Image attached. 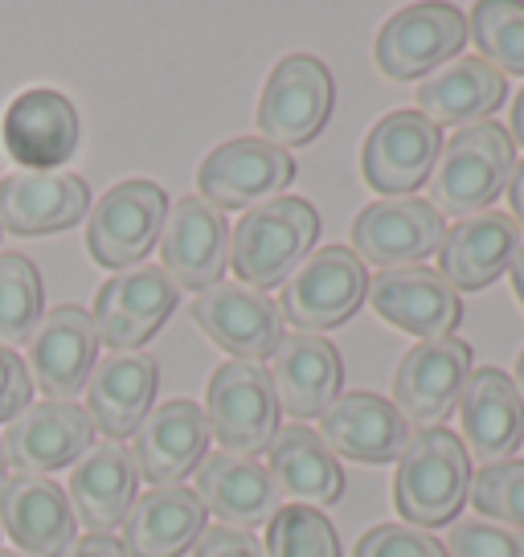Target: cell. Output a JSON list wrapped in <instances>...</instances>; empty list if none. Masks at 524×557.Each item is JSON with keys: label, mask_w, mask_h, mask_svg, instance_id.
Listing matches in <instances>:
<instances>
[{"label": "cell", "mask_w": 524, "mask_h": 557, "mask_svg": "<svg viewBox=\"0 0 524 557\" xmlns=\"http://www.w3.org/2000/svg\"><path fill=\"white\" fill-rule=\"evenodd\" d=\"M320 238V213L303 197H275L266 206L246 209L229 234V267L242 287L271 292L296 275Z\"/></svg>", "instance_id": "6da1fadb"}, {"label": "cell", "mask_w": 524, "mask_h": 557, "mask_svg": "<svg viewBox=\"0 0 524 557\" xmlns=\"http://www.w3.org/2000/svg\"><path fill=\"white\" fill-rule=\"evenodd\" d=\"M4 468H9V463H4V447H0V484H4Z\"/></svg>", "instance_id": "bcb514c9"}, {"label": "cell", "mask_w": 524, "mask_h": 557, "mask_svg": "<svg viewBox=\"0 0 524 557\" xmlns=\"http://www.w3.org/2000/svg\"><path fill=\"white\" fill-rule=\"evenodd\" d=\"M66 496H71L74 521H83L90 533H111L140 496V471L132 463V451L111 438L95 443L71 468Z\"/></svg>", "instance_id": "f1b7e54d"}, {"label": "cell", "mask_w": 524, "mask_h": 557, "mask_svg": "<svg viewBox=\"0 0 524 557\" xmlns=\"http://www.w3.org/2000/svg\"><path fill=\"white\" fill-rule=\"evenodd\" d=\"M472 492V459L454 431L431 426L414 431L406 451L398 455V475H394V505L414 529H438L454 521Z\"/></svg>", "instance_id": "3957f363"}, {"label": "cell", "mask_w": 524, "mask_h": 557, "mask_svg": "<svg viewBox=\"0 0 524 557\" xmlns=\"http://www.w3.org/2000/svg\"><path fill=\"white\" fill-rule=\"evenodd\" d=\"M447 238V222L422 197H382L357 213L352 222V255L377 271L419 267L438 255Z\"/></svg>", "instance_id": "30bf717a"}, {"label": "cell", "mask_w": 524, "mask_h": 557, "mask_svg": "<svg viewBox=\"0 0 524 557\" xmlns=\"http://www.w3.org/2000/svg\"><path fill=\"white\" fill-rule=\"evenodd\" d=\"M169 218V197L157 181H123L99 197L95 213L87 218V250L107 271H127L148 259V250L160 243V230Z\"/></svg>", "instance_id": "9c48e42d"}, {"label": "cell", "mask_w": 524, "mask_h": 557, "mask_svg": "<svg viewBox=\"0 0 524 557\" xmlns=\"http://www.w3.org/2000/svg\"><path fill=\"white\" fill-rule=\"evenodd\" d=\"M459 431L467 459H479L484 468L512 459L524 438V398L504 369H472L459 398Z\"/></svg>", "instance_id": "d6986e66"}, {"label": "cell", "mask_w": 524, "mask_h": 557, "mask_svg": "<svg viewBox=\"0 0 524 557\" xmlns=\"http://www.w3.org/2000/svg\"><path fill=\"white\" fill-rule=\"evenodd\" d=\"M0 139H4V152L21 164V173H53L78 152L83 120L62 90L34 87L21 90L4 107Z\"/></svg>", "instance_id": "9a60e30c"}, {"label": "cell", "mask_w": 524, "mask_h": 557, "mask_svg": "<svg viewBox=\"0 0 524 557\" xmlns=\"http://www.w3.org/2000/svg\"><path fill=\"white\" fill-rule=\"evenodd\" d=\"M210 447V422L197 401H164L132 435V463L152 487H176L197 471Z\"/></svg>", "instance_id": "44dd1931"}, {"label": "cell", "mask_w": 524, "mask_h": 557, "mask_svg": "<svg viewBox=\"0 0 524 557\" xmlns=\"http://www.w3.org/2000/svg\"><path fill=\"white\" fill-rule=\"evenodd\" d=\"M508 206H512V222L524 230V160L512 169V181H508Z\"/></svg>", "instance_id": "b9f144b4"}, {"label": "cell", "mask_w": 524, "mask_h": 557, "mask_svg": "<svg viewBox=\"0 0 524 557\" xmlns=\"http://www.w3.org/2000/svg\"><path fill=\"white\" fill-rule=\"evenodd\" d=\"M205 508L197 492L185 484L176 487H148L136 496L132 512L123 517V554L127 557H180L197 545L205 533Z\"/></svg>", "instance_id": "f546056e"}, {"label": "cell", "mask_w": 524, "mask_h": 557, "mask_svg": "<svg viewBox=\"0 0 524 557\" xmlns=\"http://www.w3.org/2000/svg\"><path fill=\"white\" fill-rule=\"evenodd\" d=\"M34 406V382L29 369L17 357V348L0 345V422H13L21 410Z\"/></svg>", "instance_id": "f35d334b"}, {"label": "cell", "mask_w": 524, "mask_h": 557, "mask_svg": "<svg viewBox=\"0 0 524 557\" xmlns=\"http://www.w3.org/2000/svg\"><path fill=\"white\" fill-rule=\"evenodd\" d=\"M512 382H516V389H521V398H524V348H521V357H516V377H512Z\"/></svg>", "instance_id": "f6af8a7d"}, {"label": "cell", "mask_w": 524, "mask_h": 557, "mask_svg": "<svg viewBox=\"0 0 524 557\" xmlns=\"http://www.w3.org/2000/svg\"><path fill=\"white\" fill-rule=\"evenodd\" d=\"M463 46H467V17L454 4L422 0V4L398 9L385 21L373 58L385 78L414 83V78H426L438 66L454 62Z\"/></svg>", "instance_id": "52a82bcc"}, {"label": "cell", "mask_w": 524, "mask_h": 557, "mask_svg": "<svg viewBox=\"0 0 524 557\" xmlns=\"http://www.w3.org/2000/svg\"><path fill=\"white\" fill-rule=\"evenodd\" d=\"M512 144H521L524 148V87L516 90V103H512Z\"/></svg>", "instance_id": "7bdbcfd3"}, {"label": "cell", "mask_w": 524, "mask_h": 557, "mask_svg": "<svg viewBox=\"0 0 524 557\" xmlns=\"http://www.w3.org/2000/svg\"><path fill=\"white\" fill-rule=\"evenodd\" d=\"M467 37L500 74H524V0H479L467 17Z\"/></svg>", "instance_id": "d6a6232c"}, {"label": "cell", "mask_w": 524, "mask_h": 557, "mask_svg": "<svg viewBox=\"0 0 524 557\" xmlns=\"http://www.w3.org/2000/svg\"><path fill=\"white\" fill-rule=\"evenodd\" d=\"M160 267L185 292H210L222 283L229 267V226L222 209L205 206L201 197H180L169 206L160 230Z\"/></svg>", "instance_id": "2e32d148"}, {"label": "cell", "mask_w": 524, "mask_h": 557, "mask_svg": "<svg viewBox=\"0 0 524 557\" xmlns=\"http://www.w3.org/2000/svg\"><path fill=\"white\" fill-rule=\"evenodd\" d=\"M369 304L385 324L410 332L419 341H442L459 329L463 304L438 271L426 267H402V271H377L369 278Z\"/></svg>", "instance_id": "cb8c5ba5"}, {"label": "cell", "mask_w": 524, "mask_h": 557, "mask_svg": "<svg viewBox=\"0 0 524 557\" xmlns=\"http://www.w3.org/2000/svg\"><path fill=\"white\" fill-rule=\"evenodd\" d=\"M41 275L25 255L9 250L0 255V345H21L29 341L37 320L46 315L41 308Z\"/></svg>", "instance_id": "836d02e7"}, {"label": "cell", "mask_w": 524, "mask_h": 557, "mask_svg": "<svg viewBox=\"0 0 524 557\" xmlns=\"http://www.w3.org/2000/svg\"><path fill=\"white\" fill-rule=\"evenodd\" d=\"M508 83L500 70H491L475 53H459L454 62L426 74L419 87V111L435 127H472L484 123L504 103Z\"/></svg>", "instance_id": "4dcf8cb0"}, {"label": "cell", "mask_w": 524, "mask_h": 557, "mask_svg": "<svg viewBox=\"0 0 524 557\" xmlns=\"http://www.w3.org/2000/svg\"><path fill=\"white\" fill-rule=\"evenodd\" d=\"M99 366V332L87 308H50L29 332V382L50 401H71L83 394Z\"/></svg>", "instance_id": "5bb4252c"}, {"label": "cell", "mask_w": 524, "mask_h": 557, "mask_svg": "<svg viewBox=\"0 0 524 557\" xmlns=\"http://www.w3.org/2000/svg\"><path fill=\"white\" fill-rule=\"evenodd\" d=\"M62 557H127V554H123V545L111 533H87L83 541L74 537V545Z\"/></svg>", "instance_id": "60d3db41"}, {"label": "cell", "mask_w": 524, "mask_h": 557, "mask_svg": "<svg viewBox=\"0 0 524 557\" xmlns=\"http://www.w3.org/2000/svg\"><path fill=\"white\" fill-rule=\"evenodd\" d=\"M192 320L217 348H226L234 361L262 366L283 341V315L262 292L242 283H213L210 292L192 299Z\"/></svg>", "instance_id": "ac0fdd59"}, {"label": "cell", "mask_w": 524, "mask_h": 557, "mask_svg": "<svg viewBox=\"0 0 524 557\" xmlns=\"http://www.w3.org/2000/svg\"><path fill=\"white\" fill-rule=\"evenodd\" d=\"M266 463H271L266 471L279 484V492L296 496L303 505L324 508L345 496V471L336 463V455L303 422L279 426V435L266 447Z\"/></svg>", "instance_id": "1f68e13d"}, {"label": "cell", "mask_w": 524, "mask_h": 557, "mask_svg": "<svg viewBox=\"0 0 524 557\" xmlns=\"http://www.w3.org/2000/svg\"><path fill=\"white\" fill-rule=\"evenodd\" d=\"M369 296L365 262L352 255V246H324L312 250L296 267V275L283 283L279 315L296 332H328L357 315Z\"/></svg>", "instance_id": "277c9868"}, {"label": "cell", "mask_w": 524, "mask_h": 557, "mask_svg": "<svg viewBox=\"0 0 524 557\" xmlns=\"http://www.w3.org/2000/svg\"><path fill=\"white\" fill-rule=\"evenodd\" d=\"M201 410H205L210 435L217 438L222 451L254 459L279 435V398H275L262 366H246V361L217 366L210 385H205Z\"/></svg>", "instance_id": "8992f818"}, {"label": "cell", "mask_w": 524, "mask_h": 557, "mask_svg": "<svg viewBox=\"0 0 524 557\" xmlns=\"http://www.w3.org/2000/svg\"><path fill=\"white\" fill-rule=\"evenodd\" d=\"M4 463L29 475L74 468L95 447V422L74 401H34L4 426Z\"/></svg>", "instance_id": "e0dca14e"}, {"label": "cell", "mask_w": 524, "mask_h": 557, "mask_svg": "<svg viewBox=\"0 0 524 557\" xmlns=\"http://www.w3.org/2000/svg\"><path fill=\"white\" fill-rule=\"evenodd\" d=\"M352 557H447L442 541L410 524H377L357 541Z\"/></svg>", "instance_id": "74e56055"}, {"label": "cell", "mask_w": 524, "mask_h": 557, "mask_svg": "<svg viewBox=\"0 0 524 557\" xmlns=\"http://www.w3.org/2000/svg\"><path fill=\"white\" fill-rule=\"evenodd\" d=\"M521 246V226L500 209H484L447 230V238L438 246V275L454 296L484 292L512 267Z\"/></svg>", "instance_id": "d4e9b609"}, {"label": "cell", "mask_w": 524, "mask_h": 557, "mask_svg": "<svg viewBox=\"0 0 524 557\" xmlns=\"http://www.w3.org/2000/svg\"><path fill=\"white\" fill-rule=\"evenodd\" d=\"M438 152H442V127H435L422 111H389L369 127L361 173L369 189L385 197H414V189H422L435 173Z\"/></svg>", "instance_id": "4fadbf2b"}, {"label": "cell", "mask_w": 524, "mask_h": 557, "mask_svg": "<svg viewBox=\"0 0 524 557\" xmlns=\"http://www.w3.org/2000/svg\"><path fill=\"white\" fill-rule=\"evenodd\" d=\"M324 447L333 455H345L352 463H394L410 443V422L398 414L394 401L365 394V389H352L320 414V431Z\"/></svg>", "instance_id": "484cf974"}, {"label": "cell", "mask_w": 524, "mask_h": 557, "mask_svg": "<svg viewBox=\"0 0 524 557\" xmlns=\"http://www.w3.org/2000/svg\"><path fill=\"white\" fill-rule=\"evenodd\" d=\"M442 549L447 557H524V533L484 517H467L451 524V537Z\"/></svg>", "instance_id": "8d00e7d4"}, {"label": "cell", "mask_w": 524, "mask_h": 557, "mask_svg": "<svg viewBox=\"0 0 524 557\" xmlns=\"http://www.w3.org/2000/svg\"><path fill=\"white\" fill-rule=\"evenodd\" d=\"M467 377H472V345H463L459 336L419 341L398 361L394 406L419 431L442 426V418L451 414L459 398H463Z\"/></svg>", "instance_id": "7c38bea8"}, {"label": "cell", "mask_w": 524, "mask_h": 557, "mask_svg": "<svg viewBox=\"0 0 524 557\" xmlns=\"http://www.w3.org/2000/svg\"><path fill=\"white\" fill-rule=\"evenodd\" d=\"M160 385V366L148 352H111L103 357L87 382V414L95 431L111 443L132 438L140 422L152 414V398Z\"/></svg>", "instance_id": "83f0119b"}, {"label": "cell", "mask_w": 524, "mask_h": 557, "mask_svg": "<svg viewBox=\"0 0 524 557\" xmlns=\"http://www.w3.org/2000/svg\"><path fill=\"white\" fill-rule=\"evenodd\" d=\"M197 500L205 512H213L229 529H259L271 524V517L283 508V492L271 480V471L254 463L250 455L234 451H205L197 463Z\"/></svg>", "instance_id": "7402d4cb"}, {"label": "cell", "mask_w": 524, "mask_h": 557, "mask_svg": "<svg viewBox=\"0 0 524 557\" xmlns=\"http://www.w3.org/2000/svg\"><path fill=\"white\" fill-rule=\"evenodd\" d=\"M508 278H512V292H516V299H521V308H524V246L516 250L512 267H508Z\"/></svg>", "instance_id": "ee69618b"}, {"label": "cell", "mask_w": 524, "mask_h": 557, "mask_svg": "<svg viewBox=\"0 0 524 557\" xmlns=\"http://www.w3.org/2000/svg\"><path fill=\"white\" fill-rule=\"evenodd\" d=\"M176 299H180V287L164 275V267L140 262V267L115 271L99 287L95 312H90L99 345L115 348V352H140V345H148L169 324Z\"/></svg>", "instance_id": "ba28073f"}, {"label": "cell", "mask_w": 524, "mask_h": 557, "mask_svg": "<svg viewBox=\"0 0 524 557\" xmlns=\"http://www.w3.org/2000/svg\"><path fill=\"white\" fill-rule=\"evenodd\" d=\"M192 557H266L262 541L246 529H229V524H205V533L192 545Z\"/></svg>", "instance_id": "ab89813d"}, {"label": "cell", "mask_w": 524, "mask_h": 557, "mask_svg": "<svg viewBox=\"0 0 524 557\" xmlns=\"http://www.w3.org/2000/svg\"><path fill=\"white\" fill-rule=\"evenodd\" d=\"M467 500L484 521L524 533V459H504V463L479 468L472 475Z\"/></svg>", "instance_id": "d590c367"}, {"label": "cell", "mask_w": 524, "mask_h": 557, "mask_svg": "<svg viewBox=\"0 0 524 557\" xmlns=\"http://www.w3.org/2000/svg\"><path fill=\"white\" fill-rule=\"evenodd\" d=\"M90 209V185L74 173H9L0 181V230L41 238L78 226Z\"/></svg>", "instance_id": "4316f807"}, {"label": "cell", "mask_w": 524, "mask_h": 557, "mask_svg": "<svg viewBox=\"0 0 524 557\" xmlns=\"http://www.w3.org/2000/svg\"><path fill=\"white\" fill-rule=\"evenodd\" d=\"M266 557H345L340 554V537L336 524L312 505H283L271 524H266V541H262Z\"/></svg>", "instance_id": "e575fe53"}, {"label": "cell", "mask_w": 524, "mask_h": 557, "mask_svg": "<svg viewBox=\"0 0 524 557\" xmlns=\"http://www.w3.org/2000/svg\"><path fill=\"white\" fill-rule=\"evenodd\" d=\"M271 389L279 398V410L291 418H320L345 385V366L333 341L312 332H283L279 348L271 352Z\"/></svg>", "instance_id": "603a6c76"}, {"label": "cell", "mask_w": 524, "mask_h": 557, "mask_svg": "<svg viewBox=\"0 0 524 557\" xmlns=\"http://www.w3.org/2000/svg\"><path fill=\"white\" fill-rule=\"evenodd\" d=\"M296 176V160L259 136H238L217 144L197 169L201 201L213 209H254L275 201Z\"/></svg>", "instance_id": "8fae6325"}, {"label": "cell", "mask_w": 524, "mask_h": 557, "mask_svg": "<svg viewBox=\"0 0 524 557\" xmlns=\"http://www.w3.org/2000/svg\"><path fill=\"white\" fill-rule=\"evenodd\" d=\"M516 169V144L500 123H472L463 132H454L435 160L431 173V206L442 218H475L508 189Z\"/></svg>", "instance_id": "7a4b0ae2"}, {"label": "cell", "mask_w": 524, "mask_h": 557, "mask_svg": "<svg viewBox=\"0 0 524 557\" xmlns=\"http://www.w3.org/2000/svg\"><path fill=\"white\" fill-rule=\"evenodd\" d=\"M336 107L333 70L312 53H287L279 66L271 70L259 99V132L275 148H299L312 144Z\"/></svg>", "instance_id": "5b68a950"}, {"label": "cell", "mask_w": 524, "mask_h": 557, "mask_svg": "<svg viewBox=\"0 0 524 557\" xmlns=\"http://www.w3.org/2000/svg\"><path fill=\"white\" fill-rule=\"evenodd\" d=\"M0 557H25V554H17V549H4V545H0Z\"/></svg>", "instance_id": "7dc6e473"}, {"label": "cell", "mask_w": 524, "mask_h": 557, "mask_svg": "<svg viewBox=\"0 0 524 557\" xmlns=\"http://www.w3.org/2000/svg\"><path fill=\"white\" fill-rule=\"evenodd\" d=\"M0 524L25 557H62L74 545V529H78L71 496L50 475H29V471L4 475Z\"/></svg>", "instance_id": "ffe728a7"}]
</instances>
